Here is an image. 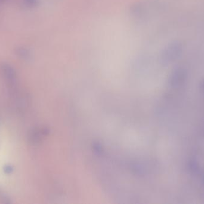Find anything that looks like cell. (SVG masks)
<instances>
[{
  "label": "cell",
  "mask_w": 204,
  "mask_h": 204,
  "mask_svg": "<svg viewBox=\"0 0 204 204\" xmlns=\"http://www.w3.org/2000/svg\"><path fill=\"white\" fill-rule=\"evenodd\" d=\"M0 74L5 82L10 87H13L16 84L17 73L10 64L4 62L0 65Z\"/></svg>",
  "instance_id": "obj_1"
},
{
  "label": "cell",
  "mask_w": 204,
  "mask_h": 204,
  "mask_svg": "<svg viewBox=\"0 0 204 204\" xmlns=\"http://www.w3.org/2000/svg\"><path fill=\"white\" fill-rule=\"evenodd\" d=\"M186 77V74L185 72L179 69L175 71V72H173L171 80H170V83L171 85L173 87H177L180 86L185 81Z\"/></svg>",
  "instance_id": "obj_2"
},
{
  "label": "cell",
  "mask_w": 204,
  "mask_h": 204,
  "mask_svg": "<svg viewBox=\"0 0 204 204\" xmlns=\"http://www.w3.org/2000/svg\"><path fill=\"white\" fill-rule=\"evenodd\" d=\"M15 55L20 59L23 60H27L31 57L30 51L26 47L23 46H19L14 49Z\"/></svg>",
  "instance_id": "obj_3"
},
{
  "label": "cell",
  "mask_w": 204,
  "mask_h": 204,
  "mask_svg": "<svg viewBox=\"0 0 204 204\" xmlns=\"http://www.w3.org/2000/svg\"><path fill=\"white\" fill-rule=\"evenodd\" d=\"M20 6L26 9H32L39 4V0H18Z\"/></svg>",
  "instance_id": "obj_4"
},
{
  "label": "cell",
  "mask_w": 204,
  "mask_h": 204,
  "mask_svg": "<svg viewBox=\"0 0 204 204\" xmlns=\"http://www.w3.org/2000/svg\"><path fill=\"white\" fill-rule=\"evenodd\" d=\"M189 170L194 173L197 174L200 171V167L198 162L195 159H191L189 163Z\"/></svg>",
  "instance_id": "obj_5"
},
{
  "label": "cell",
  "mask_w": 204,
  "mask_h": 204,
  "mask_svg": "<svg viewBox=\"0 0 204 204\" xmlns=\"http://www.w3.org/2000/svg\"><path fill=\"white\" fill-rule=\"evenodd\" d=\"M3 170L4 172L7 174H11L13 171H14V168L13 167V166L10 164H6L3 167Z\"/></svg>",
  "instance_id": "obj_6"
},
{
  "label": "cell",
  "mask_w": 204,
  "mask_h": 204,
  "mask_svg": "<svg viewBox=\"0 0 204 204\" xmlns=\"http://www.w3.org/2000/svg\"><path fill=\"white\" fill-rule=\"evenodd\" d=\"M8 198L4 195V194L0 191V200H2L4 203H8Z\"/></svg>",
  "instance_id": "obj_7"
},
{
  "label": "cell",
  "mask_w": 204,
  "mask_h": 204,
  "mask_svg": "<svg viewBox=\"0 0 204 204\" xmlns=\"http://www.w3.org/2000/svg\"><path fill=\"white\" fill-rule=\"evenodd\" d=\"M8 1L9 0H0V8L5 5Z\"/></svg>",
  "instance_id": "obj_8"
},
{
  "label": "cell",
  "mask_w": 204,
  "mask_h": 204,
  "mask_svg": "<svg viewBox=\"0 0 204 204\" xmlns=\"http://www.w3.org/2000/svg\"><path fill=\"white\" fill-rule=\"evenodd\" d=\"M203 89H204V81H203Z\"/></svg>",
  "instance_id": "obj_9"
},
{
  "label": "cell",
  "mask_w": 204,
  "mask_h": 204,
  "mask_svg": "<svg viewBox=\"0 0 204 204\" xmlns=\"http://www.w3.org/2000/svg\"><path fill=\"white\" fill-rule=\"evenodd\" d=\"M203 183H204V178H203Z\"/></svg>",
  "instance_id": "obj_10"
}]
</instances>
